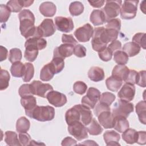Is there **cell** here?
<instances>
[{
  "label": "cell",
  "mask_w": 146,
  "mask_h": 146,
  "mask_svg": "<svg viewBox=\"0 0 146 146\" xmlns=\"http://www.w3.org/2000/svg\"><path fill=\"white\" fill-rule=\"evenodd\" d=\"M19 30L26 39L32 38H42L38 26H35V17L29 9H24L18 14Z\"/></svg>",
  "instance_id": "1"
},
{
  "label": "cell",
  "mask_w": 146,
  "mask_h": 146,
  "mask_svg": "<svg viewBox=\"0 0 146 146\" xmlns=\"http://www.w3.org/2000/svg\"><path fill=\"white\" fill-rule=\"evenodd\" d=\"M55 113V109L51 106H37L29 117L39 121H50L54 118Z\"/></svg>",
  "instance_id": "2"
},
{
  "label": "cell",
  "mask_w": 146,
  "mask_h": 146,
  "mask_svg": "<svg viewBox=\"0 0 146 146\" xmlns=\"http://www.w3.org/2000/svg\"><path fill=\"white\" fill-rule=\"evenodd\" d=\"M133 111V104L121 99L117 101L112 109V113L114 117L123 116L127 118Z\"/></svg>",
  "instance_id": "3"
},
{
  "label": "cell",
  "mask_w": 146,
  "mask_h": 146,
  "mask_svg": "<svg viewBox=\"0 0 146 146\" xmlns=\"http://www.w3.org/2000/svg\"><path fill=\"white\" fill-rule=\"evenodd\" d=\"M122 1H106L105 6L102 9L105 17L106 22L114 19L120 13Z\"/></svg>",
  "instance_id": "4"
},
{
  "label": "cell",
  "mask_w": 146,
  "mask_h": 146,
  "mask_svg": "<svg viewBox=\"0 0 146 146\" xmlns=\"http://www.w3.org/2000/svg\"><path fill=\"white\" fill-rule=\"evenodd\" d=\"M139 1H124L120 10V17L123 19H133L137 13Z\"/></svg>",
  "instance_id": "5"
},
{
  "label": "cell",
  "mask_w": 146,
  "mask_h": 146,
  "mask_svg": "<svg viewBox=\"0 0 146 146\" xmlns=\"http://www.w3.org/2000/svg\"><path fill=\"white\" fill-rule=\"evenodd\" d=\"M100 95V92L99 90L94 87H90L88 88L86 95L82 98V104L90 109H94L99 100Z\"/></svg>",
  "instance_id": "6"
},
{
  "label": "cell",
  "mask_w": 146,
  "mask_h": 146,
  "mask_svg": "<svg viewBox=\"0 0 146 146\" xmlns=\"http://www.w3.org/2000/svg\"><path fill=\"white\" fill-rule=\"evenodd\" d=\"M68 131L78 141L87 138L88 132L85 125L80 121L68 125Z\"/></svg>",
  "instance_id": "7"
},
{
  "label": "cell",
  "mask_w": 146,
  "mask_h": 146,
  "mask_svg": "<svg viewBox=\"0 0 146 146\" xmlns=\"http://www.w3.org/2000/svg\"><path fill=\"white\" fill-rule=\"evenodd\" d=\"M31 88L33 95L42 98H46L47 94L53 90V87L48 83H43L39 80H34L31 83Z\"/></svg>",
  "instance_id": "8"
},
{
  "label": "cell",
  "mask_w": 146,
  "mask_h": 146,
  "mask_svg": "<svg viewBox=\"0 0 146 146\" xmlns=\"http://www.w3.org/2000/svg\"><path fill=\"white\" fill-rule=\"evenodd\" d=\"M94 34L93 27L90 23H86L78 28L74 32V36L80 42H86L90 40Z\"/></svg>",
  "instance_id": "9"
},
{
  "label": "cell",
  "mask_w": 146,
  "mask_h": 146,
  "mask_svg": "<svg viewBox=\"0 0 146 146\" xmlns=\"http://www.w3.org/2000/svg\"><path fill=\"white\" fill-rule=\"evenodd\" d=\"M55 24L57 30L63 33H70L74 27L73 21L70 17H56Z\"/></svg>",
  "instance_id": "10"
},
{
  "label": "cell",
  "mask_w": 146,
  "mask_h": 146,
  "mask_svg": "<svg viewBox=\"0 0 146 146\" xmlns=\"http://www.w3.org/2000/svg\"><path fill=\"white\" fill-rule=\"evenodd\" d=\"M46 98L49 103L56 107H62L67 101V97L64 94L53 90L47 94Z\"/></svg>",
  "instance_id": "11"
},
{
  "label": "cell",
  "mask_w": 146,
  "mask_h": 146,
  "mask_svg": "<svg viewBox=\"0 0 146 146\" xmlns=\"http://www.w3.org/2000/svg\"><path fill=\"white\" fill-rule=\"evenodd\" d=\"M135 95V87L134 84L125 83L121 87V89L117 93V96L120 99L130 102L134 98Z\"/></svg>",
  "instance_id": "12"
},
{
  "label": "cell",
  "mask_w": 146,
  "mask_h": 146,
  "mask_svg": "<svg viewBox=\"0 0 146 146\" xmlns=\"http://www.w3.org/2000/svg\"><path fill=\"white\" fill-rule=\"evenodd\" d=\"M42 37H48L52 35L56 31V26L52 19H44L38 26Z\"/></svg>",
  "instance_id": "13"
},
{
  "label": "cell",
  "mask_w": 146,
  "mask_h": 146,
  "mask_svg": "<svg viewBox=\"0 0 146 146\" xmlns=\"http://www.w3.org/2000/svg\"><path fill=\"white\" fill-rule=\"evenodd\" d=\"M74 46L71 44L63 43L60 44L54 49L53 57H60L64 59L71 56L74 53Z\"/></svg>",
  "instance_id": "14"
},
{
  "label": "cell",
  "mask_w": 146,
  "mask_h": 146,
  "mask_svg": "<svg viewBox=\"0 0 146 146\" xmlns=\"http://www.w3.org/2000/svg\"><path fill=\"white\" fill-rule=\"evenodd\" d=\"M98 121L104 128H112L114 125V116L111 111L101 112L98 116Z\"/></svg>",
  "instance_id": "15"
},
{
  "label": "cell",
  "mask_w": 146,
  "mask_h": 146,
  "mask_svg": "<svg viewBox=\"0 0 146 146\" xmlns=\"http://www.w3.org/2000/svg\"><path fill=\"white\" fill-rule=\"evenodd\" d=\"M34 3V1L24 0H11L7 3V6L9 8L11 12L18 13L23 7H28Z\"/></svg>",
  "instance_id": "16"
},
{
  "label": "cell",
  "mask_w": 146,
  "mask_h": 146,
  "mask_svg": "<svg viewBox=\"0 0 146 146\" xmlns=\"http://www.w3.org/2000/svg\"><path fill=\"white\" fill-rule=\"evenodd\" d=\"M79 111L80 114V121L87 126L92 121V113L90 108L83 104H76L74 106Z\"/></svg>",
  "instance_id": "17"
},
{
  "label": "cell",
  "mask_w": 146,
  "mask_h": 146,
  "mask_svg": "<svg viewBox=\"0 0 146 146\" xmlns=\"http://www.w3.org/2000/svg\"><path fill=\"white\" fill-rule=\"evenodd\" d=\"M21 104L25 108L26 115L28 116L37 106L36 98L33 95L21 98Z\"/></svg>",
  "instance_id": "18"
},
{
  "label": "cell",
  "mask_w": 146,
  "mask_h": 146,
  "mask_svg": "<svg viewBox=\"0 0 146 146\" xmlns=\"http://www.w3.org/2000/svg\"><path fill=\"white\" fill-rule=\"evenodd\" d=\"M104 140L107 145H120V135L113 130L107 131L103 134Z\"/></svg>",
  "instance_id": "19"
},
{
  "label": "cell",
  "mask_w": 146,
  "mask_h": 146,
  "mask_svg": "<svg viewBox=\"0 0 146 146\" xmlns=\"http://www.w3.org/2000/svg\"><path fill=\"white\" fill-rule=\"evenodd\" d=\"M39 11L44 17H52L56 11V6L51 2H44L39 6Z\"/></svg>",
  "instance_id": "20"
},
{
  "label": "cell",
  "mask_w": 146,
  "mask_h": 146,
  "mask_svg": "<svg viewBox=\"0 0 146 146\" xmlns=\"http://www.w3.org/2000/svg\"><path fill=\"white\" fill-rule=\"evenodd\" d=\"M88 77L93 82H98L102 81L105 77L104 70L100 67L93 66L90 68L88 72Z\"/></svg>",
  "instance_id": "21"
},
{
  "label": "cell",
  "mask_w": 146,
  "mask_h": 146,
  "mask_svg": "<svg viewBox=\"0 0 146 146\" xmlns=\"http://www.w3.org/2000/svg\"><path fill=\"white\" fill-rule=\"evenodd\" d=\"M56 74L55 69L51 62L44 65L40 70V79L44 82L50 81Z\"/></svg>",
  "instance_id": "22"
},
{
  "label": "cell",
  "mask_w": 146,
  "mask_h": 146,
  "mask_svg": "<svg viewBox=\"0 0 146 146\" xmlns=\"http://www.w3.org/2000/svg\"><path fill=\"white\" fill-rule=\"evenodd\" d=\"M47 41L42 38H32L26 40L25 47H32L38 50H41L46 48Z\"/></svg>",
  "instance_id": "23"
},
{
  "label": "cell",
  "mask_w": 146,
  "mask_h": 146,
  "mask_svg": "<svg viewBox=\"0 0 146 146\" xmlns=\"http://www.w3.org/2000/svg\"><path fill=\"white\" fill-rule=\"evenodd\" d=\"M65 120L68 125L76 121H80V114L79 110L75 106L68 109L65 113Z\"/></svg>",
  "instance_id": "24"
},
{
  "label": "cell",
  "mask_w": 146,
  "mask_h": 146,
  "mask_svg": "<svg viewBox=\"0 0 146 146\" xmlns=\"http://www.w3.org/2000/svg\"><path fill=\"white\" fill-rule=\"evenodd\" d=\"M129 72V69L125 65L117 64L113 67L112 71V75L121 79L123 81H125Z\"/></svg>",
  "instance_id": "25"
},
{
  "label": "cell",
  "mask_w": 146,
  "mask_h": 146,
  "mask_svg": "<svg viewBox=\"0 0 146 146\" xmlns=\"http://www.w3.org/2000/svg\"><path fill=\"white\" fill-rule=\"evenodd\" d=\"M123 80L116 76L111 75L106 80V84L108 90L111 91L116 92L121 87Z\"/></svg>",
  "instance_id": "26"
},
{
  "label": "cell",
  "mask_w": 146,
  "mask_h": 146,
  "mask_svg": "<svg viewBox=\"0 0 146 146\" xmlns=\"http://www.w3.org/2000/svg\"><path fill=\"white\" fill-rule=\"evenodd\" d=\"M90 20L94 26L102 25L106 22L105 15L102 10H94L91 13Z\"/></svg>",
  "instance_id": "27"
},
{
  "label": "cell",
  "mask_w": 146,
  "mask_h": 146,
  "mask_svg": "<svg viewBox=\"0 0 146 146\" xmlns=\"http://www.w3.org/2000/svg\"><path fill=\"white\" fill-rule=\"evenodd\" d=\"M129 124L128 120L123 116L114 117L113 128L117 132L123 133L129 128Z\"/></svg>",
  "instance_id": "28"
},
{
  "label": "cell",
  "mask_w": 146,
  "mask_h": 146,
  "mask_svg": "<svg viewBox=\"0 0 146 146\" xmlns=\"http://www.w3.org/2000/svg\"><path fill=\"white\" fill-rule=\"evenodd\" d=\"M122 49L128 56L132 57L140 52L141 47L135 42H129L124 44Z\"/></svg>",
  "instance_id": "29"
},
{
  "label": "cell",
  "mask_w": 146,
  "mask_h": 146,
  "mask_svg": "<svg viewBox=\"0 0 146 146\" xmlns=\"http://www.w3.org/2000/svg\"><path fill=\"white\" fill-rule=\"evenodd\" d=\"M25 71V65L21 62H17L12 64L10 72L13 76L15 78L23 77Z\"/></svg>",
  "instance_id": "30"
},
{
  "label": "cell",
  "mask_w": 146,
  "mask_h": 146,
  "mask_svg": "<svg viewBox=\"0 0 146 146\" xmlns=\"http://www.w3.org/2000/svg\"><path fill=\"white\" fill-rule=\"evenodd\" d=\"M136 112L138 115L139 121L143 124H146V103L142 100L136 105Z\"/></svg>",
  "instance_id": "31"
},
{
  "label": "cell",
  "mask_w": 146,
  "mask_h": 146,
  "mask_svg": "<svg viewBox=\"0 0 146 146\" xmlns=\"http://www.w3.org/2000/svg\"><path fill=\"white\" fill-rule=\"evenodd\" d=\"M86 128L87 132L90 135L94 136L101 134L103 131V129L100 124L94 118H93L90 123L86 126Z\"/></svg>",
  "instance_id": "32"
},
{
  "label": "cell",
  "mask_w": 146,
  "mask_h": 146,
  "mask_svg": "<svg viewBox=\"0 0 146 146\" xmlns=\"http://www.w3.org/2000/svg\"><path fill=\"white\" fill-rule=\"evenodd\" d=\"M137 132L133 129L128 128L123 132L122 139L126 143L133 144L136 141Z\"/></svg>",
  "instance_id": "33"
},
{
  "label": "cell",
  "mask_w": 146,
  "mask_h": 146,
  "mask_svg": "<svg viewBox=\"0 0 146 146\" xmlns=\"http://www.w3.org/2000/svg\"><path fill=\"white\" fill-rule=\"evenodd\" d=\"M5 141L8 145H21L16 132L7 131L5 133Z\"/></svg>",
  "instance_id": "34"
},
{
  "label": "cell",
  "mask_w": 146,
  "mask_h": 146,
  "mask_svg": "<svg viewBox=\"0 0 146 146\" xmlns=\"http://www.w3.org/2000/svg\"><path fill=\"white\" fill-rule=\"evenodd\" d=\"M30 127V121L25 116L19 117L16 123V130L18 132H26Z\"/></svg>",
  "instance_id": "35"
},
{
  "label": "cell",
  "mask_w": 146,
  "mask_h": 146,
  "mask_svg": "<svg viewBox=\"0 0 146 146\" xmlns=\"http://www.w3.org/2000/svg\"><path fill=\"white\" fill-rule=\"evenodd\" d=\"M84 11V6L79 1H74L70 3L69 6V11L71 15L78 16L82 14Z\"/></svg>",
  "instance_id": "36"
},
{
  "label": "cell",
  "mask_w": 146,
  "mask_h": 146,
  "mask_svg": "<svg viewBox=\"0 0 146 146\" xmlns=\"http://www.w3.org/2000/svg\"><path fill=\"white\" fill-rule=\"evenodd\" d=\"M10 79V74L7 70L1 69L0 73V90L1 91L6 90L9 84Z\"/></svg>",
  "instance_id": "37"
},
{
  "label": "cell",
  "mask_w": 146,
  "mask_h": 146,
  "mask_svg": "<svg viewBox=\"0 0 146 146\" xmlns=\"http://www.w3.org/2000/svg\"><path fill=\"white\" fill-rule=\"evenodd\" d=\"M113 55L114 61L118 64L125 65L128 61V56L123 51H116Z\"/></svg>",
  "instance_id": "38"
},
{
  "label": "cell",
  "mask_w": 146,
  "mask_h": 146,
  "mask_svg": "<svg viewBox=\"0 0 146 146\" xmlns=\"http://www.w3.org/2000/svg\"><path fill=\"white\" fill-rule=\"evenodd\" d=\"M25 71L22 79L25 82H29L34 76V67L31 63H25Z\"/></svg>",
  "instance_id": "39"
},
{
  "label": "cell",
  "mask_w": 146,
  "mask_h": 146,
  "mask_svg": "<svg viewBox=\"0 0 146 146\" xmlns=\"http://www.w3.org/2000/svg\"><path fill=\"white\" fill-rule=\"evenodd\" d=\"M25 48L24 53L25 58L30 62H34L38 56V50L32 47H26Z\"/></svg>",
  "instance_id": "40"
},
{
  "label": "cell",
  "mask_w": 146,
  "mask_h": 146,
  "mask_svg": "<svg viewBox=\"0 0 146 146\" xmlns=\"http://www.w3.org/2000/svg\"><path fill=\"white\" fill-rule=\"evenodd\" d=\"M22 51L19 48H13L10 50L9 60L11 63H14L17 62H20L22 59Z\"/></svg>",
  "instance_id": "41"
},
{
  "label": "cell",
  "mask_w": 146,
  "mask_h": 146,
  "mask_svg": "<svg viewBox=\"0 0 146 146\" xmlns=\"http://www.w3.org/2000/svg\"><path fill=\"white\" fill-rule=\"evenodd\" d=\"M63 58L60 57H53L51 63L52 64L55 74H58L61 72L64 67V61Z\"/></svg>",
  "instance_id": "42"
},
{
  "label": "cell",
  "mask_w": 146,
  "mask_h": 146,
  "mask_svg": "<svg viewBox=\"0 0 146 146\" xmlns=\"http://www.w3.org/2000/svg\"><path fill=\"white\" fill-rule=\"evenodd\" d=\"M116 99V96L112 93L109 92H105L101 94L99 101L100 103L107 104L109 106L114 102Z\"/></svg>",
  "instance_id": "43"
},
{
  "label": "cell",
  "mask_w": 146,
  "mask_h": 146,
  "mask_svg": "<svg viewBox=\"0 0 146 146\" xmlns=\"http://www.w3.org/2000/svg\"><path fill=\"white\" fill-rule=\"evenodd\" d=\"M11 14V11L9 8L7 6V5H5L3 4H1L0 5V21L1 23H6Z\"/></svg>",
  "instance_id": "44"
},
{
  "label": "cell",
  "mask_w": 146,
  "mask_h": 146,
  "mask_svg": "<svg viewBox=\"0 0 146 146\" xmlns=\"http://www.w3.org/2000/svg\"><path fill=\"white\" fill-rule=\"evenodd\" d=\"M132 42L138 44L140 47L145 49V33H138L135 34L132 39Z\"/></svg>",
  "instance_id": "45"
},
{
  "label": "cell",
  "mask_w": 146,
  "mask_h": 146,
  "mask_svg": "<svg viewBox=\"0 0 146 146\" xmlns=\"http://www.w3.org/2000/svg\"><path fill=\"white\" fill-rule=\"evenodd\" d=\"M87 89V84L82 81H77L73 85L74 91L79 95L84 94Z\"/></svg>",
  "instance_id": "46"
},
{
  "label": "cell",
  "mask_w": 146,
  "mask_h": 146,
  "mask_svg": "<svg viewBox=\"0 0 146 146\" xmlns=\"http://www.w3.org/2000/svg\"><path fill=\"white\" fill-rule=\"evenodd\" d=\"M19 95L21 98L33 95L30 84H23L19 88Z\"/></svg>",
  "instance_id": "47"
},
{
  "label": "cell",
  "mask_w": 146,
  "mask_h": 146,
  "mask_svg": "<svg viewBox=\"0 0 146 146\" xmlns=\"http://www.w3.org/2000/svg\"><path fill=\"white\" fill-rule=\"evenodd\" d=\"M98 55L102 60L104 62H108L111 59L113 53L108 48V47H107L104 50L98 52Z\"/></svg>",
  "instance_id": "48"
},
{
  "label": "cell",
  "mask_w": 146,
  "mask_h": 146,
  "mask_svg": "<svg viewBox=\"0 0 146 146\" xmlns=\"http://www.w3.org/2000/svg\"><path fill=\"white\" fill-rule=\"evenodd\" d=\"M106 28L114 29L119 32L121 28V21L118 18L112 19L107 22V23L106 25Z\"/></svg>",
  "instance_id": "49"
},
{
  "label": "cell",
  "mask_w": 146,
  "mask_h": 146,
  "mask_svg": "<svg viewBox=\"0 0 146 146\" xmlns=\"http://www.w3.org/2000/svg\"><path fill=\"white\" fill-rule=\"evenodd\" d=\"M18 136V139L21 145H30L31 139L29 133H27V132H21L19 133Z\"/></svg>",
  "instance_id": "50"
},
{
  "label": "cell",
  "mask_w": 146,
  "mask_h": 146,
  "mask_svg": "<svg viewBox=\"0 0 146 146\" xmlns=\"http://www.w3.org/2000/svg\"><path fill=\"white\" fill-rule=\"evenodd\" d=\"M74 54L78 58H83L86 55V48L83 45L77 44L74 46Z\"/></svg>",
  "instance_id": "51"
},
{
  "label": "cell",
  "mask_w": 146,
  "mask_h": 146,
  "mask_svg": "<svg viewBox=\"0 0 146 146\" xmlns=\"http://www.w3.org/2000/svg\"><path fill=\"white\" fill-rule=\"evenodd\" d=\"M105 111H111L110 106L100 102L96 105L94 108V113L97 117L101 112Z\"/></svg>",
  "instance_id": "52"
},
{
  "label": "cell",
  "mask_w": 146,
  "mask_h": 146,
  "mask_svg": "<svg viewBox=\"0 0 146 146\" xmlns=\"http://www.w3.org/2000/svg\"><path fill=\"white\" fill-rule=\"evenodd\" d=\"M145 75L146 71L145 70L140 71L137 72L136 84L141 87H145Z\"/></svg>",
  "instance_id": "53"
},
{
  "label": "cell",
  "mask_w": 146,
  "mask_h": 146,
  "mask_svg": "<svg viewBox=\"0 0 146 146\" xmlns=\"http://www.w3.org/2000/svg\"><path fill=\"white\" fill-rule=\"evenodd\" d=\"M62 41L63 43L64 44H71L73 45L77 44L78 41L74 38L73 35L71 34H63L62 37Z\"/></svg>",
  "instance_id": "54"
},
{
  "label": "cell",
  "mask_w": 146,
  "mask_h": 146,
  "mask_svg": "<svg viewBox=\"0 0 146 146\" xmlns=\"http://www.w3.org/2000/svg\"><path fill=\"white\" fill-rule=\"evenodd\" d=\"M137 72L136 71L133 70H129V74L128 75L127 78L124 81L125 83H129L131 84H136Z\"/></svg>",
  "instance_id": "55"
},
{
  "label": "cell",
  "mask_w": 146,
  "mask_h": 146,
  "mask_svg": "<svg viewBox=\"0 0 146 146\" xmlns=\"http://www.w3.org/2000/svg\"><path fill=\"white\" fill-rule=\"evenodd\" d=\"M108 48L111 51V52L113 54L115 51H119L121 48V43L119 40H114L108 46Z\"/></svg>",
  "instance_id": "56"
},
{
  "label": "cell",
  "mask_w": 146,
  "mask_h": 146,
  "mask_svg": "<svg viewBox=\"0 0 146 146\" xmlns=\"http://www.w3.org/2000/svg\"><path fill=\"white\" fill-rule=\"evenodd\" d=\"M136 143L140 145H144L146 143V132L145 131H139L137 133Z\"/></svg>",
  "instance_id": "57"
},
{
  "label": "cell",
  "mask_w": 146,
  "mask_h": 146,
  "mask_svg": "<svg viewBox=\"0 0 146 146\" xmlns=\"http://www.w3.org/2000/svg\"><path fill=\"white\" fill-rule=\"evenodd\" d=\"M62 145H76V141L71 137H65L62 141Z\"/></svg>",
  "instance_id": "58"
},
{
  "label": "cell",
  "mask_w": 146,
  "mask_h": 146,
  "mask_svg": "<svg viewBox=\"0 0 146 146\" xmlns=\"http://www.w3.org/2000/svg\"><path fill=\"white\" fill-rule=\"evenodd\" d=\"M91 6L95 8H99L103 6L105 3L104 0H99V1H88Z\"/></svg>",
  "instance_id": "59"
},
{
  "label": "cell",
  "mask_w": 146,
  "mask_h": 146,
  "mask_svg": "<svg viewBox=\"0 0 146 146\" xmlns=\"http://www.w3.org/2000/svg\"><path fill=\"white\" fill-rule=\"evenodd\" d=\"M0 52H1V62L6 59L7 58V53H8V51L7 50L6 48H5V47L1 46H0Z\"/></svg>",
  "instance_id": "60"
},
{
  "label": "cell",
  "mask_w": 146,
  "mask_h": 146,
  "mask_svg": "<svg viewBox=\"0 0 146 146\" xmlns=\"http://www.w3.org/2000/svg\"><path fill=\"white\" fill-rule=\"evenodd\" d=\"M145 2V1H142V2H141V4H140V9H141V10L144 14H145V4H144Z\"/></svg>",
  "instance_id": "61"
}]
</instances>
